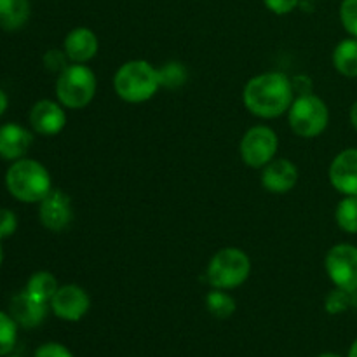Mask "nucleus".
Here are the masks:
<instances>
[{"label":"nucleus","instance_id":"nucleus-26","mask_svg":"<svg viewBox=\"0 0 357 357\" xmlns=\"http://www.w3.org/2000/svg\"><path fill=\"white\" fill-rule=\"evenodd\" d=\"M17 229V218L10 209H0V239H7Z\"/></svg>","mask_w":357,"mask_h":357},{"label":"nucleus","instance_id":"nucleus-2","mask_svg":"<svg viewBox=\"0 0 357 357\" xmlns=\"http://www.w3.org/2000/svg\"><path fill=\"white\" fill-rule=\"evenodd\" d=\"M115 93L128 103H143L155 96L162 87L160 70L153 68L145 59H132L124 63L114 77Z\"/></svg>","mask_w":357,"mask_h":357},{"label":"nucleus","instance_id":"nucleus-22","mask_svg":"<svg viewBox=\"0 0 357 357\" xmlns=\"http://www.w3.org/2000/svg\"><path fill=\"white\" fill-rule=\"evenodd\" d=\"M17 340V324L10 317V314H6L0 310V357L7 356L13 352L14 345Z\"/></svg>","mask_w":357,"mask_h":357},{"label":"nucleus","instance_id":"nucleus-11","mask_svg":"<svg viewBox=\"0 0 357 357\" xmlns=\"http://www.w3.org/2000/svg\"><path fill=\"white\" fill-rule=\"evenodd\" d=\"M330 181L340 194L357 195V149H347L335 157Z\"/></svg>","mask_w":357,"mask_h":357},{"label":"nucleus","instance_id":"nucleus-9","mask_svg":"<svg viewBox=\"0 0 357 357\" xmlns=\"http://www.w3.org/2000/svg\"><path fill=\"white\" fill-rule=\"evenodd\" d=\"M49 305L56 317L68 323H77L89 312L91 298L80 286L65 284L59 286Z\"/></svg>","mask_w":357,"mask_h":357},{"label":"nucleus","instance_id":"nucleus-35","mask_svg":"<svg viewBox=\"0 0 357 357\" xmlns=\"http://www.w3.org/2000/svg\"><path fill=\"white\" fill-rule=\"evenodd\" d=\"M3 357H21V356H16V354H7V356H3Z\"/></svg>","mask_w":357,"mask_h":357},{"label":"nucleus","instance_id":"nucleus-32","mask_svg":"<svg viewBox=\"0 0 357 357\" xmlns=\"http://www.w3.org/2000/svg\"><path fill=\"white\" fill-rule=\"evenodd\" d=\"M349 357H357V338L354 340V344L351 345V349H349Z\"/></svg>","mask_w":357,"mask_h":357},{"label":"nucleus","instance_id":"nucleus-29","mask_svg":"<svg viewBox=\"0 0 357 357\" xmlns=\"http://www.w3.org/2000/svg\"><path fill=\"white\" fill-rule=\"evenodd\" d=\"M298 2L300 0H264L267 9L272 10L274 14L291 13V10H295V7L298 6Z\"/></svg>","mask_w":357,"mask_h":357},{"label":"nucleus","instance_id":"nucleus-24","mask_svg":"<svg viewBox=\"0 0 357 357\" xmlns=\"http://www.w3.org/2000/svg\"><path fill=\"white\" fill-rule=\"evenodd\" d=\"M340 20L345 30L357 38V0H344L342 2Z\"/></svg>","mask_w":357,"mask_h":357},{"label":"nucleus","instance_id":"nucleus-16","mask_svg":"<svg viewBox=\"0 0 357 357\" xmlns=\"http://www.w3.org/2000/svg\"><path fill=\"white\" fill-rule=\"evenodd\" d=\"M33 143L28 129L17 124H6L0 128V157L7 160H20Z\"/></svg>","mask_w":357,"mask_h":357},{"label":"nucleus","instance_id":"nucleus-6","mask_svg":"<svg viewBox=\"0 0 357 357\" xmlns=\"http://www.w3.org/2000/svg\"><path fill=\"white\" fill-rule=\"evenodd\" d=\"M289 128L300 138H316L330 122V110L321 98L302 94L289 107Z\"/></svg>","mask_w":357,"mask_h":357},{"label":"nucleus","instance_id":"nucleus-1","mask_svg":"<svg viewBox=\"0 0 357 357\" xmlns=\"http://www.w3.org/2000/svg\"><path fill=\"white\" fill-rule=\"evenodd\" d=\"M293 80L281 72H267L253 77L244 86V107L261 119H274L289 110L293 103Z\"/></svg>","mask_w":357,"mask_h":357},{"label":"nucleus","instance_id":"nucleus-31","mask_svg":"<svg viewBox=\"0 0 357 357\" xmlns=\"http://www.w3.org/2000/svg\"><path fill=\"white\" fill-rule=\"evenodd\" d=\"M351 122H352V126H354L356 131H357V101L354 105H352V108H351Z\"/></svg>","mask_w":357,"mask_h":357},{"label":"nucleus","instance_id":"nucleus-8","mask_svg":"<svg viewBox=\"0 0 357 357\" xmlns=\"http://www.w3.org/2000/svg\"><path fill=\"white\" fill-rule=\"evenodd\" d=\"M326 272L337 288L349 293L357 291V248L352 244H337L326 255Z\"/></svg>","mask_w":357,"mask_h":357},{"label":"nucleus","instance_id":"nucleus-25","mask_svg":"<svg viewBox=\"0 0 357 357\" xmlns=\"http://www.w3.org/2000/svg\"><path fill=\"white\" fill-rule=\"evenodd\" d=\"M349 295H352V293L345 291V289H340L337 288L335 291H331L330 295H328L326 298V310L330 314H340L344 312V310H347L349 303H351V298H349Z\"/></svg>","mask_w":357,"mask_h":357},{"label":"nucleus","instance_id":"nucleus-17","mask_svg":"<svg viewBox=\"0 0 357 357\" xmlns=\"http://www.w3.org/2000/svg\"><path fill=\"white\" fill-rule=\"evenodd\" d=\"M30 17L28 0H0V28L7 31L20 30Z\"/></svg>","mask_w":357,"mask_h":357},{"label":"nucleus","instance_id":"nucleus-4","mask_svg":"<svg viewBox=\"0 0 357 357\" xmlns=\"http://www.w3.org/2000/svg\"><path fill=\"white\" fill-rule=\"evenodd\" d=\"M96 75L84 63L66 66L56 80V96L65 108L79 110L87 107L96 94Z\"/></svg>","mask_w":357,"mask_h":357},{"label":"nucleus","instance_id":"nucleus-19","mask_svg":"<svg viewBox=\"0 0 357 357\" xmlns=\"http://www.w3.org/2000/svg\"><path fill=\"white\" fill-rule=\"evenodd\" d=\"M58 288L59 286L54 275H52L51 272L40 271L35 272V274L28 279L24 291L30 293L31 296H35V298L40 300V302L51 303L52 296L58 291Z\"/></svg>","mask_w":357,"mask_h":357},{"label":"nucleus","instance_id":"nucleus-12","mask_svg":"<svg viewBox=\"0 0 357 357\" xmlns=\"http://www.w3.org/2000/svg\"><path fill=\"white\" fill-rule=\"evenodd\" d=\"M30 124L42 136H54L66 126V114L61 105L51 100H40L30 112Z\"/></svg>","mask_w":357,"mask_h":357},{"label":"nucleus","instance_id":"nucleus-7","mask_svg":"<svg viewBox=\"0 0 357 357\" xmlns=\"http://www.w3.org/2000/svg\"><path fill=\"white\" fill-rule=\"evenodd\" d=\"M279 149V138L274 129L267 126H255L241 142V157L244 164L255 169H264L271 160L275 159Z\"/></svg>","mask_w":357,"mask_h":357},{"label":"nucleus","instance_id":"nucleus-33","mask_svg":"<svg viewBox=\"0 0 357 357\" xmlns=\"http://www.w3.org/2000/svg\"><path fill=\"white\" fill-rule=\"evenodd\" d=\"M317 357H342V356L333 354V352H324V354H321V356H317Z\"/></svg>","mask_w":357,"mask_h":357},{"label":"nucleus","instance_id":"nucleus-21","mask_svg":"<svg viewBox=\"0 0 357 357\" xmlns=\"http://www.w3.org/2000/svg\"><path fill=\"white\" fill-rule=\"evenodd\" d=\"M338 227L347 234H357V195H345L335 213Z\"/></svg>","mask_w":357,"mask_h":357},{"label":"nucleus","instance_id":"nucleus-15","mask_svg":"<svg viewBox=\"0 0 357 357\" xmlns=\"http://www.w3.org/2000/svg\"><path fill=\"white\" fill-rule=\"evenodd\" d=\"M98 49H100V42H98L96 33L84 26L70 31L63 44V51L72 63H87L98 54Z\"/></svg>","mask_w":357,"mask_h":357},{"label":"nucleus","instance_id":"nucleus-23","mask_svg":"<svg viewBox=\"0 0 357 357\" xmlns=\"http://www.w3.org/2000/svg\"><path fill=\"white\" fill-rule=\"evenodd\" d=\"M160 77H162V86L178 87L187 80V72L180 63H169L160 70Z\"/></svg>","mask_w":357,"mask_h":357},{"label":"nucleus","instance_id":"nucleus-10","mask_svg":"<svg viewBox=\"0 0 357 357\" xmlns=\"http://www.w3.org/2000/svg\"><path fill=\"white\" fill-rule=\"evenodd\" d=\"M38 218H40L42 225L45 229L52 230V232H61V230H65L73 220L72 201H70L68 195L63 190H58V188L49 192L47 197H44L40 201Z\"/></svg>","mask_w":357,"mask_h":357},{"label":"nucleus","instance_id":"nucleus-28","mask_svg":"<svg viewBox=\"0 0 357 357\" xmlns=\"http://www.w3.org/2000/svg\"><path fill=\"white\" fill-rule=\"evenodd\" d=\"M66 54L65 51H49L47 54L44 56V63L49 70H59V73L66 68Z\"/></svg>","mask_w":357,"mask_h":357},{"label":"nucleus","instance_id":"nucleus-14","mask_svg":"<svg viewBox=\"0 0 357 357\" xmlns=\"http://www.w3.org/2000/svg\"><path fill=\"white\" fill-rule=\"evenodd\" d=\"M298 181V169L288 159H274L264 167L261 185L271 194H286Z\"/></svg>","mask_w":357,"mask_h":357},{"label":"nucleus","instance_id":"nucleus-20","mask_svg":"<svg viewBox=\"0 0 357 357\" xmlns=\"http://www.w3.org/2000/svg\"><path fill=\"white\" fill-rule=\"evenodd\" d=\"M206 307L216 319H229L236 312V300L227 295L225 289H213L206 296Z\"/></svg>","mask_w":357,"mask_h":357},{"label":"nucleus","instance_id":"nucleus-5","mask_svg":"<svg viewBox=\"0 0 357 357\" xmlns=\"http://www.w3.org/2000/svg\"><path fill=\"white\" fill-rule=\"evenodd\" d=\"M250 274V257L237 248H225L211 258L206 278L215 289H234L244 284Z\"/></svg>","mask_w":357,"mask_h":357},{"label":"nucleus","instance_id":"nucleus-13","mask_svg":"<svg viewBox=\"0 0 357 357\" xmlns=\"http://www.w3.org/2000/svg\"><path fill=\"white\" fill-rule=\"evenodd\" d=\"M10 317L16 321L17 326L23 328H37L47 317L49 303L40 302L30 293L23 291L10 300Z\"/></svg>","mask_w":357,"mask_h":357},{"label":"nucleus","instance_id":"nucleus-34","mask_svg":"<svg viewBox=\"0 0 357 357\" xmlns=\"http://www.w3.org/2000/svg\"><path fill=\"white\" fill-rule=\"evenodd\" d=\"M3 260V248H2V239H0V265H2Z\"/></svg>","mask_w":357,"mask_h":357},{"label":"nucleus","instance_id":"nucleus-30","mask_svg":"<svg viewBox=\"0 0 357 357\" xmlns=\"http://www.w3.org/2000/svg\"><path fill=\"white\" fill-rule=\"evenodd\" d=\"M7 105H9V100H7V94L3 93L2 89H0V117H2V115L6 114Z\"/></svg>","mask_w":357,"mask_h":357},{"label":"nucleus","instance_id":"nucleus-27","mask_svg":"<svg viewBox=\"0 0 357 357\" xmlns=\"http://www.w3.org/2000/svg\"><path fill=\"white\" fill-rule=\"evenodd\" d=\"M33 357H73L70 349H66L65 345L56 344V342H47V344L40 345V347L35 351Z\"/></svg>","mask_w":357,"mask_h":357},{"label":"nucleus","instance_id":"nucleus-3","mask_svg":"<svg viewBox=\"0 0 357 357\" xmlns=\"http://www.w3.org/2000/svg\"><path fill=\"white\" fill-rule=\"evenodd\" d=\"M9 194L21 202H40L52 190L49 171L33 159H20L7 169Z\"/></svg>","mask_w":357,"mask_h":357},{"label":"nucleus","instance_id":"nucleus-18","mask_svg":"<svg viewBox=\"0 0 357 357\" xmlns=\"http://www.w3.org/2000/svg\"><path fill=\"white\" fill-rule=\"evenodd\" d=\"M333 65L342 75L357 77V38H345L335 47Z\"/></svg>","mask_w":357,"mask_h":357}]
</instances>
